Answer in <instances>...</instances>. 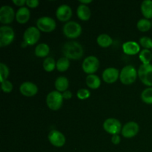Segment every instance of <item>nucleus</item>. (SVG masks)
Masks as SVG:
<instances>
[{"label": "nucleus", "instance_id": "nucleus-1", "mask_svg": "<svg viewBox=\"0 0 152 152\" xmlns=\"http://www.w3.org/2000/svg\"><path fill=\"white\" fill-rule=\"evenodd\" d=\"M62 53L68 59L78 60L83 56L84 50L80 43L77 42H68L62 47Z\"/></svg>", "mask_w": 152, "mask_h": 152}, {"label": "nucleus", "instance_id": "nucleus-2", "mask_svg": "<svg viewBox=\"0 0 152 152\" xmlns=\"http://www.w3.org/2000/svg\"><path fill=\"white\" fill-rule=\"evenodd\" d=\"M138 72L133 65H126L120 73V80L124 85H132L136 81Z\"/></svg>", "mask_w": 152, "mask_h": 152}, {"label": "nucleus", "instance_id": "nucleus-3", "mask_svg": "<svg viewBox=\"0 0 152 152\" xmlns=\"http://www.w3.org/2000/svg\"><path fill=\"white\" fill-rule=\"evenodd\" d=\"M63 96L58 91H53L48 94L46 97V103L48 107L53 111H57L61 108L63 104Z\"/></svg>", "mask_w": 152, "mask_h": 152}, {"label": "nucleus", "instance_id": "nucleus-4", "mask_svg": "<svg viewBox=\"0 0 152 152\" xmlns=\"http://www.w3.org/2000/svg\"><path fill=\"white\" fill-rule=\"evenodd\" d=\"M63 34L68 38H77L82 34L81 25L77 22H74V21L68 22L63 26Z\"/></svg>", "mask_w": 152, "mask_h": 152}, {"label": "nucleus", "instance_id": "nucleus-5", "mask_svg": "<svg viewBox=\"0 0 152 152\" xmlns=\"http://www.w3.org/2000/svg\"><path fill=\"white\" fill-rule=\"evenodd\" d=\"M14 37L15 34L13 28L7 25L1 26L0 28V47L9 45L13 42Z\"/></svg>", "mask_w": 152, "mask_h": 152}, {"label": "nucleus", "instance_id": "nucleus-6", "mask_svg": "<svg viewBox=\"0 0 152 152\" xmlns=\"http://www.w3.org/2000/svg\"><path fill=\"white\" fill-rule=\"evenodd\" d=\"M37 26L39 31L45 33L52 32L56 26V22L53 19L49 16H42L39 18L37 21Z\"/></svg>", "mask_w": 152, "mask_h": 152}, {"label": "nucleus", "instance_id": "nucleus-7", "mask_svg": "<svg viewBox=\"0 0 152 152\" xmlns=\"http://www.w3.org/2000/svg\"><path fill=\"white\" fill-rule=\"evenodd\" d=\"M138 77L144 85L152 86V65H142L137 71Z\"/></svg>", "mask_w": 152, "mask_h": 152}, {"label": "nucleus", "instance_id": "nucleus-8", "mask_svg": "<svg viewBox=\"0 0 152 152\" xmlns=\"http://www.w3.org/2000/svg\"><path fill=\"white\" fill-rule=\"evenodd\" d=\"M99 67V61L96 56H89L84 59L83 62V71L88 74V75L94 74L95 72L97 71Z\"/></svg>", "mask_w": 152, "mask_h": 152}, {"label": "nucleus", "instance_id": "nucleus-9", "mask_svg": "<svg viewBox=\"0 0 152 152\" xmlns=\"http://www.w3.org/2000/svg\"><path fill=\"white\" fill-rule=\"evenodd\" d=\"M103 129L110 134H119L122 132V125L117 119L108 118L104 122Z\"/></svg>", "mask_w": 152, "mask_h": 152}, {"label": "nucleus", "instance_id": "nucleus-10", "mask_svg": "<svg viewBox=\"0 0 152 152\" xmlns=\"http://www.w3.org/2000/svg\"><path fill=\"white\" fill-rule=\"evenodd\" d=\"M23 38L28 45H34L39 40L40 31L36 27H30L25 30Z\"/></svg>", "mask_w": 152, "mask_h": 152}, {"label": "nucleus", "instance_id": "nucleus-11", "mask_svg": "<svg viewBox=\"0 0 152 152\" xmlns=\"http://www.w3.org/2000/svg\"><path fill=\"white\" fill-rule=\"evenodd\" d=\"M16 18L14 10L10 6L4 5L0 8V22L2 24H10Z\"/></svg>", "mask_w": 152, "mask_h": 152}, {"label": "nucleus", "instance_id": "nucleus-12", "mask_svg": "<svg viewBox=\"0 0 152 152\" xmlns=\"http://www.w3.org/2000/svg\"><path fill=\"white\" fill-rule=\"evenodd\" d=\"M48 140L53 146L55 147H62L65 144V137L62 133L57 130H52L49 133Z\"/></svg>", "mask_w": 152, "mask_h": 152}, {"label": "nucleus", "instance_id": "nucleus-13", "mask_svg": "<svg viewBox=\"0 0 152 152\" xmlns=\"http://www.w3.org/2000/svg\"><path fill=\"white\" fill-rule=\"evenodd\" d=\"M140 131L139 125L135 122H129L122 129V135L126 138H132L136 136Z\"/></svg>", "mask_w": 152, "mask_h": 152}, {"label": "nucleus", "instance_id": "nucleus-14", "mask_svg": "<svg viewBox=\"0 0 152 152\" xmlns=\"http://www.w3.org/2000/svg\"><path fill=\"white\" fill-rule=\"evenodd\" d=\"M56 16L61 22H67L71 18L72 10L68 4H62L56 10Z\"/></svg>", "mask_w": 152, "mask_h": 152}, {"label": "nucleus", "instance_id": "nucleus-15", "mask_svg": "<svg viewBox=\"0 0 152 152\" xmlns=\"http://www.w3.org/2000/svg\"><path fill=\"white\" fill-rule=\"evenodd\" d=\"M19 91L22 95L31 97L37 94L38 92V88L34 83L31 82H25L20 86Z\"/></svg>", "mask_w": 152, "mask_h": 152}, {"label": "nucleus", "instance_id": "nucleus-16", "mask_svg": "<svg viewBox=\"0 0 152 152\" xmlns=\"http://www.w3.org/2000/svg\"><path fill=\"white\" fill-rule=\"evenodd\" d=\"M120 77L118 69L115 68H106L102 73V79L104 81L108 84L114 83Z\"/></svg>", "mask_w": 152, "mask_h": 152}, {"label": "nucleus", "instance_id": "nucleus-17", "mask_svg": "<svg viewBox=\"0 0 152 152\" xmlns=\"http://www.w3.org/2000/svg\"><path fill=\"white\" fill-rule=\"evenodd\" d=\"M123 50L126 54L135 55L139 53L140 50V47L136 42L129 41L123 45Z\"/></svg>", "mask_w": 152, "mask_h": 152}, {"label": "nucleus", "instance_id": "nucleus-18", "mask_svg": "<svg viewBox=\"0 0 152 152\" xmlns=\"http://www.w3.org/2000/svg\"><path fill=\"white\" fill-rule=\"evenodd\" d=\"M31 16L30 10L26 7H21L16 13V20L19 24H25L28 22Z\"/></svg>", "mask_w": 152, "mask_h": 152}, {"label": "nucleus", "instance_id": "nucleus-19", "mask_svg": "<svg viewBox=\"0 0 152 152\" xmlns=\"http://www.w3.org/2000/svg\"><path fill=\"white\" fill-rule=\"evenodd\" d=\"M77 14L81 20L88 21L91 17V10L86 4H80L77 7Z\"/></svg>", "mask_w": 152, "mask_h": 152}, {"label": "nucleus", "instance_id": "nucleus-20", "mask_svg": "<svg viewBox=\"0 0 152 152\" xmlns=\"http://www.w3.org/2000/svg\"><path fill=\"white\" fill-rule=\"evenodd\" d=\"M141 12L144 17L147 19L152 18V1L145 0L141 4Z\"/></svg>", "mask_w": 152, "mask_h": 152}, {"label": "nucleus", "instance_id": "nucleus-21", "mask_svg": "<svg viewBox=\"0 0 152 152\" xmlns=\"http://www.w3.org/2000/svg\"><path fill=\"white\" fill-rule=\"evenodd\" d=\"M69 86L68 80L65 77H59L55 81V88L59 92L66 91Z\"/></svg>", "mask_w": 152, "mask_h": 152}, {"label": "nucleus", "instance_id": "nucleus-22", "mask_svg": "<svg viewBox=\"0 0 152 152\" xmlns=\"http://www.w3.org/2000/svg\"><path fill=\"white\" fill-rule=\"evenodd\" d=\"M86 84L91 89H97L101 85V80L98 76L95 74L88 75L86 78Z\"/></svg>", "mask_w": 152, "mask_h": 152}, {"label": "nucleus", "instance_id": "nucleus-23", "mask_svg": "<svg viewBox=\"0 0 152 152\" xmlns=\"http://www.w3.org/2000/svg\"><path fill=\"white\" fill-rule=\"evenodd\" d=\"M98 45L102 48H108L111 46L113 43V40L111 37L108 34H100L96 39Z\"/></svg>", "mask_w": 152, "mask_h": 152}, {"label": "nucleus", "instance_id": "nucleus-24", "mask_svg": "<svg viewBox=\"0 0 152 152\" xmlns=\"http://www.w3.org/2000/svg\"><path fill=\"white\" fill-rule=\"evenodd\" d=\"M50 52V48L45 43L38 45L35 48V55L38 57H45Z\"/></svg>", "mask_w": 152, "mask_h": 152}, {"label": "nucleus", "instance_id": "nucleus-25", "mask_svg": "<svg viewBox=\"0 0 152 152\" xmlns=\"http://www.w3.org/2000/svg\"><path fill=\"white\" fill-rule=\"evenodd\" d=\"M139 58L142 65H148L152 59V53L148 49H143L139 54Z\"/></svg>", "mask_w": 152, "mask_h": 152}, {"label": "nucleus", "instance_id": "nucleus-26", "mask_svg": "<svg viewBox=\"0 0 152 152\" xmlns=\"http://www.w3.org/2000/svg\"><path fill=\"white\" fill-rule=\"evenodd\" d=\"M70 61L68 58L62 57L56 62V69L60 72H65L69 68Z\"/></svg>", "mask_w": 152, "mask_h": 152}, {"label": "nucleus", "instance_id": "nucleus-27", "mask_svg": "<svg viewBox=\"0 0 152 152\" xmlns=\"http://www.w3.org/2000/svg\"><path fill=\"white\" fill-rule=\"evenodd\" d=\"M138 30L141 32H146L148 31L151 28V22L147 19H141L138 21L137 24Z\"/></svg>", "mask_w": 152, "mask_h": 152}, {"label": "nucleus", "instance_id": "nucleus-28", "mask_svg": "<svg viewBox=\"0 0 152 152\" xmlns=\"http://www.w3.org/2000/svg\"><path fill=\"white\" fill-rule=\"evenodd\" d=\"M43 68L47 72H51L56 68V63L52 57H47L43 62Z\"/></svg>", "mask_w": 152, "mask_h": 152}, {"label": "nucleus", "instance_id": "nucleus-29", "mask_svg": "<svg viewBox=\"0 0 152 152\" xmlns=\"http://www.w3.org/2000/svg\"><path fill=\"white\" fill-rule=\"evenodd\" d=\"M141 99L145 103L152 104V88H145L141 94Z\"/></svg>", "mask_w": 152, "mask_h": 152}, {"label": "nucleus", "instance_id": "nucleus-30", "mask_svg": "<svg viewBox=\"0 0 152 152\" xmlns=\"http://www.w3.org/2000/svg\"><path fill=\"white\" fill-rule=\"evenodd\" d=\"M9 75V68L4 63H0V80L1 83L6 80Z\"/></svg>", "mask_w": 152, "mask_h": 152}, {"label": "nucleus", "instance_id": "nucleus-31", "mask_svg": "<svg viewBox=\"0 0 152 152\" xmlns=\"http://www.w3.org/2000/svg\"><path fill=\"white\" fill-rule=\"evenodd\" d=\"M140 44L145 49L152 48V39L148 37H142L140 39Z\"/></svg>", "mask_w": 152, "mask_h": 152}, {"label": "nucleus", "instance_id": "nucleus-32", "mask_svg": "<svg viewBox=\"0 0 152 152\" xmlns=\"http://www.w3.org/2000/svg\"><path fill=\"white\" fill-rule=\"evenodd\" d=\"M77 97L80 99H86L90 97L91 93L88 89L86 88H80L79 89L77 93Z\"/></svg>", "mask_w": 152, "mask_h": 152}, {"label": "nucleus", "instance_id": "nucleus-33", "mask_svg": "<svg viewBox=\"0 0 152 152\" xmlns=\"http://www.w3.org/2000/svg\"><path fill=\"white\" fill-rule=\"evenodd\" d=\"M1 89L4 93H10L13 90V84L8 80H4L1 83Z\"/></svg>", "mask_w": 152, "mask_h": 152}, {"label": "nucleus", "instance_id": "nucleus-34", "mask_svg": "<svg viewBox=\"0 0 152 152\" xmlns=\"http://www.w3.org/2000/svg\"><path fill=\"white\" fill-rule=\"evenodd\" d=\"M27 6H28L31 8H35L37 7L39 4V1L38 0H27L26 1Z\"/></svg>", "mask_w": 152, "mask_h": 152}, {"label": "nucleus", "instance_id": "nucleus-35", "mask_svg": "<svg viewBox=\"0 0 152 152\" xmlns=\"http://www.w3.org/2000/svg\"><path fill=\"white\" fill-rule=\"evenodd\" d=\"M120 137L119 136V134H115L113 135L112 138H111V142H113V144L114 145H118L119 143L120 142Z\"/></svg>", "mask_w": 152, "mask_h": 152}, {"label": "nucleus", "instance_id": "nucleus-36", "mask_svg": "<svg viewBox=\"0 0 152 152\" xmlns=\"http://www.w3.org/2000/svg\"><path fill=\"white\" fill-rule=\"evenodd\" d=\"M62 96H63L64 99H69L72 97V93L70 91H65L62 94Z\"/></svg>", "mask_w": 152, "mask_h": 152}, {"label": "nucleus", "instance_id": "nucleus-37", "mask_svg": "<svg viewBox=\"0 0 152 152\" xmlns=\"http://www.w3.org/2000/svg\"><path fill=\"white\" fill-rule=\"evenodd\" d=\"M13 2L16 6H23L24 4H26V1L25 0H13Z\"/></svg>", "mask_w": 152, "mask_h": 152}, {"label": "nucleus", "instance_id": "nucleus-38", "mask_svg": "<svg viewBox=\"0 0 152 152\" xmlns=\"http://www.w3.org/2000/svg\"><path fill=\"white\" fill-rule=\"evenodd\" d=\"M80 2L81 3V4H86H86H90V3H91L92 2V0H88V1H85V0H81V1H80Z\"/></svg>", "mask_w": 152, "mask_h": 152}, {"label": "nucleus", "instance_id": "nucleus-39", "mask_svg": "<svg viewBox=\"0 0 152 152\" xmlns=\"http://www.w3.org/2000/svg\"><path fill=\"white\" fill-rule=\"evenodd\" d=\"M28 45L27 44V43L25 42V41H24L22 43V48H25V47H26V46H28Z\"/></svg>", "mask_w": 152, "mask_h": 152}, {"label": "nucleus", "instance_id": "nucleus-40", "mask_svg": "<svg viewBox=\"0 0 152 152\" xmlns=\"http://www.w3.org/2000/svg\"><path fill=\"white\" fill-rule=\"evenodd\" d=\"M151 26H152V22H151Z\"/></svg>", "mask_w": 152, "mask_h": 152}]
</instances>
